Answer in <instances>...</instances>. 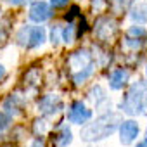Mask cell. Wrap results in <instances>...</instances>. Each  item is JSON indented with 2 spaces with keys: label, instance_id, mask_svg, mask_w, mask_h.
<instances>
[{
  "label": "cell",
  "instance_id": "8992f818",
  "mask_svg": "<svg viewBox=\"0 0 147 147\" xmlns=\"http://www.w3.org/2000/svg\"><path fill=\"white\" fill-rule=\"evenodd\" d=\"M52 16H54V9L50 7L49 2H45V0H33V2L30 4L28 18L35 24H42V23L49 21Z\"/></svg>",
  "mask_w": 147,
  "mask_h": 147
},
{
  "label": "cell",
  "instance_id": "cb8c5ba5",
  "mask_svg": "<svg viewBox=\"0 0 147 147\" xmlns=\"http://www.w3.org/2000/svg\"><path fill=\"white\" fill-rule=\"evenodd\" d=\"M30 147H45V142L42 140V138H35L33 142H31V145Z\"/></svg>",
  "mask_w": 147,
  "mask_h": 147
},
{
  "label": "cell",
  "instance_id": "e0dca14e",
  "mask_svg": "<svg viewBox=\"0 0 147 147\" xmlns=\"http://www.w3.org/2000/svg\"><path fill=\"white\" fill-rule=\"evenodd\" d=\"M82 16V12H80V5H71L69 7V11L64 14V19L67 21V23H73V19H75V18H80Z\"/></svg>",
  "mask_w": 147,
  "mask_h": 147
},
{
  "label": "cell",
  "instance_id": "7a4b0ae2",
  "mask_svg": "<svg viewBox=\"0 0 147 147\" xmlns=\"http://www.w3.org/2000/svg\"><path fill=\"white\" fill-rule=\"evenodd\" d=\"M67 64L71 67V80L75 85H83L95 71V62L94 55L90 54L88 49H78L75 50L69 59Z\"/></svg>",
  "mask_w": 147,
  "mask_h": 147
},
{
  "label": "cell",
  "instance_id": "6da1fadb",
  "mask_svg": "<svg viewBox=\"0 0 147 147\" xmlns=\"http://www.w3.org/2000/svg\"><path fill=\"white\" fill-rule=\"evenodd\" d=\"M119 116L107 111L104 114H100L95 121H88L83 125L82 128V140L85 142H99V140H104L107 138L109 135H113L116 130H118V125H119Z\"/></svg>",
  "mask_w": 147,
  "mask_h": 147
},
{
  "label": "cell",
  "instance_id": "7402d4cb",
  "mask_svg": "<svg viewBox=\"0 0 147 147\" xmlns=\"http://www.w3.org/2000/svg\"><path fill=\"white\" fill-rule=\"evenodd\" d=\"M49 4L52 9H61V7H66L69 4V0H49Z\"/></svg>",
  "mask_w": 147,
  "mask_h": 147
},
{
  "label": "cell",
  "instance_id": "277c9868",
  "mask_svg": "<svg viewBox=\"0 0 147 147\" xmlns=\"http://www.w3.org/2000/svg\"><path fill=\"white\" fill-rule=\"evenodd\" d=\"M45 40H47V30L38 24H24L16 33L18 45L23 49H28V50L42 47L45 43Z\"/></svg>",
  "mask_w": 147,
  "mask_h": 147
},
{
  "label": "cell",
  "instance_id": "4316f807",
  "mask_svg": "<svg viewBox=\"0 0 147 147\" xmlns=\"http://www.w3.org/2000/svg\"><path fill=\"white\" fill-rule=\"evenodd\" d=\"M145 75H147V66H145Z\"/></svg>",
  "mask_w": 147,
  "mask_h": 147
},
{
  "label": "cell",
  "instance_id": "ba28073f",
  "mask_svg": "<svg viewBox=\"0 0 147 147\" xmlns=\"http://www.w3.org/2000/svg\"><path fill=\"white\" fill-rule=\"evenodd\" d=\"M94 31H95V35H97L99 40L107 42V40H111V38L116 35L118 26H116V21H114V19H111V18H100V19L95 23Z\"/></svg>",
  "mask_w": 147,
  "mask_h": 147
},
{
  "label": "cell",
  "instance_id": "d6986e66",
  "mask_svg": "<svg viewBox=\"0 0 147 147\" xmlns=\"http://www.w3.org/2000/svg\"><path fill=\"white\" fill-rule=\"evenodd\" d=\"M59 40H61V26L54 24L52 30H50V42H52V45H57Z\"/></svg>",
  "mask_w": 147,
  "mask_h": 147
},
{
  "label": "cell",
  "instance_id": "83f0119b",
  "mask_svg": "<svg viewBox=\"0 0 147 147\" xmlns=\"http://www.w3.org/2000/svg\"><path fill=\"white\" fill-rule=\"evenodd\" d=\"M145 137H147V130H145Z\"/></svg>",
  "mask_w": 147,
  "mask_h": 147
},
{
  "label": "cell",
  "instance_id": "d4e9b609",
  "mask_svg": "<svg viewBox=\"0 0 147 147\" xmlns=\"http://www.w3.org/2000/svg\"><path fill=\"white\" fill-rule=\"evenodd\" d=\"M135 147H147V137L145 138H142L140 142H137V145Z\"/></svg>",
  "mask_w": 147,
  "mask_h": 147
},
{
  "label": "cell",
  "instance_id": "2e32d148",
  "mask_svg": "<svg viewBox=\"0 0 147 147\" xmlns=\"http://www.w3.org/2000/svg\"><path fill=\"white\" fill-rule=\"evenodd\" d=\"M61 40L66 45H69V43H73L76 40V26L73 23H67L66 26L61 28Z\"/></svg>",
  "mask_w": 147,
  "mask_h": 147
},
{
  "label": "cell",
  "instance_id": "4fadbf2b",
  "mask_svg": "<svg viewBox=\"0 0 147 147\" xmlns=\"http://www.w3.org/2000/svg\"><path fill=\"white\" fill-rule=\"evenodd\" d=\"M4 113L9 116V118H12V116H18L19 114V111H21V106H19V99H18V95H9L5 100H4Z\"/></svg>",
  "mask_w": 147,
  "mask_h": 147
},
{
  "label": "cell",
  "instance_id": "ffe728a7",
  "mask_svg": "<svg viewBox=\"0 0 147 147\" xmlns=\"http://www.w3.org/2000/svg\"><path fill=\"white\" fill-rule=\"evenodd\" d=\"M9 125H11V118L4 111H0V131H4L5 128H9Z\"/></svg>",
  "mask_w": 147,
  "mask_h": 147
},
{
  "label": "cell",
  "instance_id": "44dd1931",
  "mask_svg": "<svg viewBox=\"0 0 147 147\" xmlns=\"http://www.w3.org/2000/svg\"><path fill=\"white\" fill-rule=\"evenodd\" d=\"M88 30V24H87V19L83 16H80V24H78V30H76V36H82L85 31Z\"/></svg>",
  "mask_w": 147,
  "mask_h": 147
},
{
  "label": "cell",
  "instance_id": "ac0fdd59",
  "mask_svg": "<svg viewBox=\"0 0 147 147\" xmlns=\"http://www.w3.org/2000/svg\"><path fill=\"white\" fill-rule=\"evenodd\" d=\"M126 35H130V36H147V28L133 24L126 30Z\"/></svg>",
  "mask_w": 147,
  "mask_h": 147
},
{
  "label": "cell",
  "instance_id": "30bf717a",
  "mask_svg": "<svg viewBox=\"0 0 147 147\" xmlns=\"http://www.w3.org/2000/svg\"><path fill=\"white\" fill-rule=\"evenodd\" d=\"M38 109H40L45 116H54V114H57V113L62 109V102H61V99L55 97V95H45V97L40 99Z\"/></svg>",
  "mask_w": 147,
  "mask_h": 147
},
{
  "label": "cell",
  "instance_id": "5b68a950",
  "mask_svg": "<svg viewBox=\"0 0 147 147\" xmlns=\"http://www.w3.org/2000/svg\"><path fill=\"white\" fill-rule=\"evenodd\" d=\"M94 113L90 107H87V104L83 100H73L67 107V121L73 125H80L83 126L85 123H88L92 119Z\"/></svg>",
  "mask_w": 147,
  "mask_h": 147
},
{
  "label": "cell",
  "instance_id": "52a82bcc",
  "mask_svg": "<svg viewBox=\"0 0 147 147\" xmlns=\"http://www.w3.org/2000/svg\"><path fill=\"white\" fill-rule=\"evenodd\" d=\"M118 133H119V142L123 145H130L137 140V137L140 133V126L135 119H125V121H119Z\"/></svg>",
  "mask_w": 147,
  "mask_h": 147
},
{
  "label": "cell",
  "instance_id": "9a60e30c",
  "mask_svg": "<svg viewBox=\"0 0 147 147\" xmlns=\"http://www.w3.org/2000/svg\"><path fill=\"white\" fill-rule=\"evenodd\" d=\"M88 99H90V100H94L95 107H99V109H102V104H104V102H109V100H107L106 92H104V90H102V87H99V85H95V87L90 90Z\"/></svg>",
  "mask_w": 147,
  "mask_h": 147
},
{
  "label": "cell",
  "instance_id": "5bb4252c",
  "mask_svg": "<svg viewBox=\"0 0 147 147\" xmlns=\"http://www.w3.org/2000/svg\"><path fill=\"white\" fill-rule=\"evenodd\" d=\"M147 43V36H130L125 33V38H123V45L130 50H140L144 45Z\"/></svg>",
  "mask_w": 147,
  "mask_h": 147
},
{
  "label": "cell",
  "instance_id": "9c48e42d",
  "mask_svg": "<svg viewBox=\"0 0 147 147\" xmlns=\"http://www.w3.org/2000/svg\"><path fill=\"white\" fill-rule=\"evenodd\" d=\"M130 82V71L126 67H116L109 73L107 76V83H109V88L111 90H123Z\"/></svg>",
  "mask_w": 147,
  "mask_h": 147
},
{
  "label": "cell",
  "instance_id": "484cf974",
  "mask_svg": "<svg viewBox=\"0 0 147 147\" xmlns=\"http://www.w3.org/2000/svg\"><path fill=\"white\" fill-rule=\"evenodd\" d=\"M4 76H5V67H4L2 64H0V82L4 80Z\"/></svg>",
  "mask_w": 147,
  "mask_h": 147
},
{
  "label": "cell",
  "instance_id": "8fae6325",
  "mask_svg": "<svg viewBox=\"0 0 147 147\" xmlns=\"http://www.w3.org/2000/svg\"><path fill=\"white\" fill-rule=\"evenodd\" d=\"M130 19L133 23H147V0H138L130 9Z\"/></svg>",
  "mask_w": 147,
  "mask_h": 147
},
{
  "label": "cell",
  "instance_id": "3957f363",
  "mask_svg": "<svg viewBox=\"0 0 147 147\" xmlns=\"http://www.w3.org/2000/svg\"><path fill=\"white\" fill-rule=\"evenodd\" d=\"M145 97H147V83L145 82H135L126 90L125 99L121 100V111L128 116L142 114L145 107Z\"/></svg>",
  "mask_w": 147,
  "mask_h": 147
},
{
  "label": "cell",
  "instance_id": "7c38bea8",
  "mask_svg": "<svg viewBox=\"0 0 147 147\" xmlns=\"http://www.w3.org/2000/svg\"><path fill=\"white\" fill-rule=\"evenodd\" d=\"M52 142L55 147H67L73 142V131L69 126H61L55 135H52Z\"/></svg>",
  "mask_w": 147,
  "mask_h": 147
},
{
  "label": "cell",
  "instance_id": "603a6c76",
  "mask_svg": "<svg viewBox=\"0 0 147 147\" xmlns=\"http://www.w3.org/2000/svg\"><path fill=\"white\" fill-rule=\"evenodd\" d=\"M5 2L12 7H19V5H26V4H31L33 0H5Z\"/></svg>",
  "mask_w": 147,
  "mask_h": 147
}]
</instances>
